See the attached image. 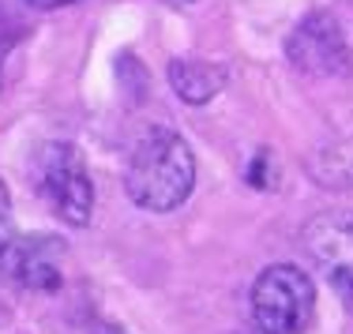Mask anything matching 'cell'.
Returning <instances> with one entry per match:
<instances>
[{"label":"cell","instance_id":"1","mask_svg":"<svg viewBox=\"0 0 353 334\" xmlns=\"http://www.w3.org/2000/svg\"><path fill=\"white\" fill-rule=\"evenodd\" d=\"M124 188L143 211H176L196 188V158L192 147L173 128H150L128 154Z\"/></svg>","mask_w":353,"mask_h":334},{"label":"cell","instance_id":"2","mask_svg":"<svg viewBox=\"0 0 353 334\" xmlns=\"http://www.w3.org/2000/svg\"><path fill=\"white\" fill-rule=\"evenodd\" d=\"M316 315V286L301 267L274 263L252 286V320L259 334H301Z\"/></svg>","mask_w":353,"mask_h":334},{"label":"cell","instance_id":"3","mask_svg":"<svg viewBox=\"0 0 353 334\" xmlns=\"http://www.w3.org/2000/svg\"><path fill=\"white\" fill-rule=\"evenodd\" d=\"M38 191L68 225H87L94 214V180L75 143H46L34 162Z\"/></svg>","mask_w":353,"mask_h":334},{"label":"cell","instance_id":"4","mask_svg":"<svg viewBox=\"0 0 353 334\" xmlns=\"http://www.w3.org/2000/svg\"><path fill=\"white\" fill-rule=\"evenodd\" d=\"M285 56H290V64L297 72L319 75V79L346 75L353 68L350 41L342 34L339 19L327 15V12H312L293 27L290 41H285Z\"/></svg>","mask_w":353,"mask_h":334},{"label":"cell","instance_id":"5","mask_svg":"<svg viewBox=\"0 0 353 334\" xmlns=\"http://www.w3.org/2000/svg\"><path fill=\"white\" fill-rule=\"evenodd\" d=\"M308 255L327 271L339 297L353 308V211L319 214L305 225Z\"/></svg>","mask_w":353,"mask_h":334},{"label":"cell","instance_id":"6","mask_svg":"<svg viewBox=\"0 0 353 334\" xmlns=\"http://www.w3.org/2000/svg\"><path fill=\"white\" fill-rule=\"evenodd\" d=\"M61 260H64V248L57 237H15L0 252V267L8 271V278H15L27 289H38V293L61 289V278H64Z\"/></svg>","mask_w":353,"mask_h":334},{"label":"cell","instance_id":"7","mask_svg":"<svg viewBox=\"0 0 353 334\" xmlns=\"http://www.w3.org/2000/svg\"><path fill=\"white\" fill-rule=\"evenodd\" d=\"M225 79H230V72L211 61H173L170 64V87L188 105H203L214 94H222Z\"/></svg>","mask_w":353,"mask_h":334},{"label":"cell","instance_id":"8","mask_svg":"<svg viewBox=\"0 0 353 334\" xmlns=\"http://www.w3.org/2000/svg\"><path fill=\"white\" fill-rule=\"evenodd\" d=\"M15 240V229H12V196H8L4 180H0V252Z\"/></svg>","mask_w":353,"mask_h":334},{"label":"cell","instance_id":"9","mask_svg":"<svg viewBox=\"0 0 353 334\" xmlns=\"http://www.w3.org/2000/svg\"><path fill=\"white\" fill-rule=\"evenodd\" d=\"M30 4H38V8H61V4H75V0H30Z\"/></svg>","mask_w":353,"mask_h":334},{"label":"cell","instance_id":"10","mask_svg":"<svg viewBox=\"0 0 353 334\" xmlns=\"http://www.w3.org/2000/svg\"><path fill=\"white\" fill-rule=\"evenodd\" d=\"M165 4H192V0H165Z\"/></svg>","mask_w":353,"mask_h":334}]
</instances>
